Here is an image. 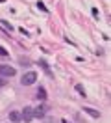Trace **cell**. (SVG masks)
I'll return each instance as SVG.
<instances>
[{
	"mask_svg": "<svg viewBox=\"0 0 111 123\" xmlns=\"http://www.w3.org/2000/svg\"><path fill=\"white\" fill-rule=\"evenodd\" d=\"M15 75H17L15 67H11V65H6V63H2V65H0V77L7 78V77H15Z\"/></svg>",
	"mask_w": 111,
	"mask_h": 123,
	"instance_id": "cell-1",
	"label": "cell"
},
{
	"mask_svg": "<svg viewBox=\"0 0 111 123\" xmlns=\"http://www.w3.org/2000/svg\"><path fill=\"white\" fill-rule=\"evenodd\" d=\"M35 80H37V73H35V71H28V73L21 78V82H22L24 86H32Z\"/></svg>",
	"mask_w": 111,
	"mask_h": 123,
	"instance_id": "cell-2",
	"label": "cell"
},
{
	"mask_svg": "<svg viewBox=\"0 0 111 123\" xmlns=\"http://www.w3.org/2000/svg\"><path fill=\"white\" fill-rule=\"evenodd\" d=\"M21 119H22V121H32V119H33V108H32V106H26L21 112Z\"/></svg>",
	"mask_w": 111,
	"mask_h": 123,
	"instance_id": "cell-3",
	"label": "cell"
},
{
	"mask_svg": "<svg viewBox=\"0 0 111 123\" xmlns=\"http://www.w3.org/2000/svg\"><path fill=\"white\" fill-rule=\"evenodd\" d=\"M9 121H11V123H19V121H22V119H21V112L11 110V112H9Z\"/></svg>",
	"mask_w": 111,
	"mask_h": 123,
	"instance_id": "cell-4",
	"label": "cell"
},
{
	"mask_svg": "<svg viewBox=\"0 0 111 123\" xmlns=\"http://www.w3.org/2000/svg\"><path fill=\"white\" fill-rule=\"evenodd\" d=\"M83 112H85V114H89L91 117H95V119H98V117H100V112H98V110H93V108H89V106H83Z\"/></svg>",
	"mask_w": 111,
	"mask_h": 123,
	"instance_id": "cell-5",
	"label": "cell"
},
{
	"mask_svg": "<svg viewBox=\"0 0 111 123\" xmlns=\"http://www.w3.org/2000/svg\"><path fill=\"white\" fill-rule=\"evenodd\" d=\"M44 112H46V106H44V105H41L37 110H33V116H37V117H43Z\"/></svg>",
	"mask_w": 111,
	"mask_h": 123,
	"instance_id": "cell-6",
	"label": "cell"
},
{
	"mask_svg": "<svg viewBox=\"0 0 111 123\" xmlns=\"http://www.w3.org/2000/svg\"><path fill=\"white\" fill-rule=\"evenodd\" d=\"M37 63H39V65H41V67H43V69L46 71V73H48V75H52L50 67H48V63H46V62H44V60H39V62H37Z\"/></svg>",
	"mask_w": 111,
	"mask_h": 123,
	"instance_id": "cell-7",
	"label": "cell"
},
{
	"mask_svg": "<svg viewBox=\"0 0 111 123\" xmlns=\"http://www.w3.org/2000/svg\"><path fill=\"white\" fill-rule=\"evenodd\" d=\"M37 99H41V101L46 99V92H44V88H39V90H37Z\"/></svg>",
	"mask_w": 111,
	"mask_h": 123,
	"instance_id": "cell-8",
	"label": "cell"
},
{
	"mask_svg": "<svg viewBox=\"0 0 111 123\" xmlns=\"http://www.w3.org/2000/svg\"><path fill=\"white\" fill-rule=\"evenodd\" d=\"M76 92L80 93L81 97H85V88H83V86H81V84H76Z\"/></svg>",
	"mask_w": 111,
	"mask_h": 123,
	"instance_id": "cell-9",
	"label": "cell"
},
{
	"mask_svg": "<svg viewBox=\"0 0 111 123\" xmlns=\"http://www.w3.org/2000/svg\"><path fill=\"white\" fill-rule=\"evenodd\" d=\"M2 26L6 28V30H9V32H13V26H11V23H7V21H2Z\"/></svg>",
	"mask_w": 111,
	"mask_h": 123,
	"instance_id": "cell-10",
	"label": "cell"
},
{
	"mask_svg": "<svg viewBox=\"0 0 111 123\" xmlns=\"http://www.w3.org/2000/svg\"><path fill=\"white\" fill-rule=\"evenodd\" d=\"M37 8L41 9V11H44V13H48V8H46V6H44L43 2H37Z\"/></svg>",
	"mask_w": 111,
	"mask_h": 123,
	"instance_id": "cell-11",
	"label": "cell"
},
{
	"mask_svg": "<svg viewBox=\"0 0 111 123\" xmlns=\"http://www.w3.org/2000/svg\"><path fill=\"white\" fill-rule=\"evenodd\" d=\"M6 84H7V80H6L4 77H0V88H4Z\"/></svg>",
	"mask_w": 111,
	"mask_h": 123,
	"instance_id": "cell-12",
	"label": "cell"
},
{
	"mask_svg": "<svg viewBox=\"0 0 111 123\" xmlns=\"http://www.w3.org/2000/svg\"><path fill=\"white\" fill-rule=\"evenodd\" d=\"M7 54H9V52H7L6 49H4V47H0V56H7Z\"/></svg>",
	"mask_w": 111,
	"mask_h": 123,
	"instance_id": "cell-13",
	"label": "cell"
},
{
	"mask_svg": "<svg viewBox=\"0 0 111 123\" xmlns=\"http://www.w3.org/2000/svg\"><path fill=\"white\" fill-rule=\"evenodd\" d=\"M0 2H6V0H0Z\"/></svg>",
	"mask_w": 111,
	"mask_h": 123,
	"instance_id": "cell-14",
	"label": "cell"
}]
</instances>
